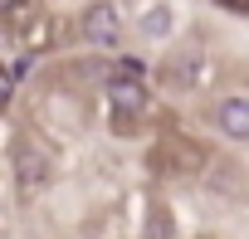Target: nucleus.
Instances as JSON below:
<instances>
[{
  "label": "nucleus",
  "instance_id": "8",
  "mask_svg": "<svg viewBox=\"0 0 249 239\" xmlns=\"http://www.w3.org/2000/svg\"><path fill=\"white\" fill-rule=\"evenodd\" d=\"M5 73H10V83H25V73H30V59H15Z\"/></svg>",
  "mask_w": 249,
  "mask_h": 239
},
{
  "label": "nucleus",
  "instance_id": "4",
  "mask_svg": "<svg viewBox=\"0 0 249 239\" xmlns=\"http://www.w3.org/2000/svg\"><path fill=\"white\" fill-rule=\"evenodd\" d=\"M137 34L142 39H171L176 34V10H171V0H152V5L137 15Z\"/></svg>",
  "mask_w": 249,
  "mask_h": 239
},
{
  "label": "nucleus",
  "instance_id": "7",
  "mask_svg": "<svg viewBox=\"0 0 249 239\" xmlns=\"http://www.w3.org/2000/svg\"><path fill=\"white\" fill-rule=\"evenodd\" d=\"M10 98H15V83H10V73H5V68H0V112L10 107Z\"/></svg>",
  "mask_w": 249,
  "mask_h": 239
},
{
  "label": "nucleus",
  "instance_id": "1",
  "mask_svg": "<svg viewBox=\"0 0 249 239\" xmlns=\"http://www.w3.org/2000/svg\"><path fill=\"white\" fill-rule=\"evenodd\" d=\"M78 39L93 49H117L122 44V15L112 0H88L83 15H78Z\"/></svg>",
  "mask_w": 249,
  "mask_h": 239
},
{
  "label": "nucleus",
  "instance_id": "10",
  "mask_svg": "<svg viewBox=\"0 0 249 239\" xmlns=\"http://www.w3.org/2000/svg\"><path fill=\"white\" fill-rule=\"evenodd\" d=\"M15 5H20V0H0V15H10V10H15Z\"/></svg>",
  "mask_w": 249,
  "mask_h": 239
},
{
  "label": "nucleus",
  "instance_id": "3",
  "mask_svg": "<svg viewBox=\"0 0 249 239\" xmlns=\"http://www.w3.org/2000/svg\"><path fill=\"white\" fill-rule=\"evenodd\" d=\"M210 122L225 142H249V93H230L210 107Z\"/></svg>",
  "mask_w": 249,
  "mask_h": 239
},
{
  "label": "nucleus",
  "instance_id": "6",
  "mask_svg": "<svg viewBox=\"0 0 249 239\" xmlns=\"http://www.w3.org/2000/svg\"><path fill=\"white\" fill-rule=\"evenodd\" d=\"M166 88H176V93H186V88H196V78H200V59H166Z\"/></svg>",
  "mask_w": 249,
  "mask_h": 239
},
{
  "label": "nucleus",
  "instance_id": "9",
  "mask_svg": "<svg viewBox=\"0 0 249 239\" xmlns=\"http://www.w3.org/2000/svg\"><path fill=\"white\" fill-rule=\"evenodd\" d=\"M220 10H230V15H249V0H215Z\"/></svg>",
  "mask_w": 249,
  "mask_h": 239
},
{
  "label": "nucleus",
  "instance_id": "5",
  "mask_svg": "<svg viewBox=\"0 0 249 239\" xmlns=\"http://www.w3.org/2000/svg\"><path fill=\"white\" fill-rule=\"evenodd\" d=\"M15 181H20V186H44V181H49V161H44L35 147H20V152H15Z\"/></svg>",
  "mask_w": 249,
  "mask_h": 239
},
{
  "label": "nucleus",
  "instance_id": "11",
  "mask_svg": "<svg viewBox=\"0 0 249 239\" xmlns=\"http://www.w3.org/2000/svg\"><path fill=\"white\" fill-rule=\"evenodd\" d=\"M0 44H5V30H0Z\"/></svg>",
  "mask_w": 249,
  "mask_h": 239
},
{
  "label": "nucleus",
  "instance_id": "2",
  "mask_svg": "<svg viewBox=\"0 0 249 239\" xmlns=\"http://www.w3.org/2000/svg\"><path fill=\"white\" fill-rule=\"evenodd\" d=\"M103 93H107L117 117H142L147 112V78H137V73H107Z\"/></svg>",
  "mask_w": 249,
  "mask_h": 239
}]
</instances>
